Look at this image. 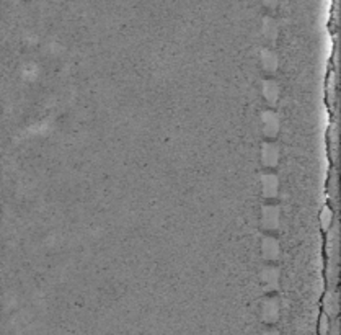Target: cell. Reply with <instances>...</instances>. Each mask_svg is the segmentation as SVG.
Returning <instances> with one entry per match:
<instances>
[{
  "mask_svg": "<svg viewBox=\"0 0 341 335\" xmlns=\"http://www.w3.org/2000/svg\"><path fill=\"white\" fill-rule=\"evenodd\" d=\"M335 82H337V77H335V72L328 74V80H327V92H328V103H335Z\"/></svg>",
  "mask_w": 341,
  "mask_h": 335,
  "instance_id": "obj_3",
  "label": "cell"
},
{
  "mask_svg": "<svg viewBox=\"0 0 341 335\" xmlns=\"http://www.w3.org/2000/svg\"><path fill=\"white\" fill-rule=\"evenodd\" d=\"M330 195H332L333 201H337V172L333 170L332 177H330Z\"/></svg>",
  "mask_w": 341,
  "mask_h": 335,
  "instance_id": "obj_4",
  "label": "cell"
},
{
  "mask_svg": "<svg viewBox=\"0 0 341 335\" xmlns=\"http://www.w3.org/2000/svg\"><path fill=\"white\" fill-rule=\"evenodd\" d=\"M328 316L327 314H322L320 316V335H327L328 334V327H330V324H328Z\"/></svg>",
  "mask_w": 341,
  "mask_h": 335,
  "instance_id": "obj_5",
  "label": "cell"
},
{
  "mask_svg": "<svg viewBox=\"0 0 341 335\" xmlns=\"http://www.w3.org/2000/svg\"><path fill=\"white\" fill-rule=\"evenodd\" d=\"M330 143H332V147H330V157H332V162L335 164L337 162V124L332 123L330 126V133H328Z\"/></svg>",
  "mask_w": 341,
  "mask_h": 335,
  "instance_id": "obj_2",
  "label": "cell"
},
{
  "mask_svg": "<svg viewBox=\"0 0 341 335\" xmlns=\"http://www.w3.org/2000/svg\"><path fill=\"white\" fill-rule=\"evenodd\" d=\"M333 219H335V213L330 206H323L322 213H320V224H322V229L323 232H327L332 229V224H333Z\"/></svg>",
  "mask_w": 341,
  "mask_h": 335,
  "instance_id": "obj_1",
  "label": "cell"
}]
</instances>
